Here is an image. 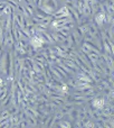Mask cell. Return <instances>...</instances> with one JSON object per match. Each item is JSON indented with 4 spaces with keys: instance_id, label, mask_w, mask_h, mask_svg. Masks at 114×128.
I'll return each instance as SVG.
<instances>
[{
    "instance_id": "cell-2",
    "label": "cell",
    "mask_w": 114,
    "mask_h": 128,
    "mask_svg": "<svg viewBox=\"0 0 114 128\" xmlns=\"http://www.w3.org/2000/svg\"><path fill=\"white\" fill-rule=\"evenodd\" d=\"M106 102H108V101H106V99L104 97H96V96H95V97L92 99V101H91V106L101 110L102 108H104V107H105Z\"/></svg>"
},
{
    "instance_id": "cell-5",
    "label": "cell",
    "mask_w": 114,
    "mask_h": 128,
    "mask_svg": "<svg viewBox=\"0 0 114 128\" xmlns=\"http://www.w3.org/2000/svg\"><path fill=\"white\" fill-rule=\"evenodd\" d=\"M100 52H96V51H91L90 53H88V56H90V58L93 61V62H97L100 58Z\"/></svg>"
},
{
    "instance_id": "cell-1",
    "label": "cell",
    "mask_w": 114,
    "mask_h": 128,
    "mask_svg": "<svg viewBox=\"0 0 114 128\" xmlns=\"http://www.w3.org/2000/svg\"><path fill=\"white\" fill-rule=\"evenodd\" d=\"M93 22H94V24L96 25L100 29L103 28L104 25L106 24V12H104V11H97L94 15Z\"/></svg>"
},
{
    "instance_id": "cell-3",
    "label": "cell",
    "mask_w": 114,
    "mask_h": 128,
    "mask_svg": "<svg viewBox=\"0 0 114 128\" xmlns=\"http://www.w3.org/2000/svg\"><path fill=\"white\" fill-rule=\"evenodd\" d=\"M33 68L36 71V73H44L45 70V66L43 65L42 63L37 62V61L34 60V64H33Z\"/></svg>"
},
{
    "instance_id": "cell-9",
    "label": "cell",
    "mask_w": 114,
    "mask_h": 128,
    "mask_svg": "<svg viewBox=\"0 0 114 128\" xmlns=\"http://www.w3.org/2000/svg\"><path fill=\"white\" fill-rule=\"evenodd\" d=\"M3 84H4V81H3V79H2V76L0 75V88H1Z\"/></svg>"
},
{
    "instance_id": "cell-8",
    "label": "cell",
    "mask_w": 114,
    "mask_h": 128,
    "mask_svg": "<svg viewBox=\"0 0 114 128\" xmlns=\"http://www.w3.org/2000/svg\"><path fill=\"white\" fill-rule=\"evenodd\" d=\"M84 127H86V128H92V127H95V122H92V120H87V122H85V125H84Z\"/></svg>"
},
{
    "instance_id": "cell-4",
    "label": "cell",
    "mask_w": 114,
    "mask_h": 128,
    "mask_svg": "<svg viewBox=\"0 0 114 128\" xmlns=\"http://www.w3.org/2000/svg\"><path fill=\"white\" fill-rule=\"evenodd\" d=\"M67 116H69V117H70V120H72V122L77 120V119H78V108H75V107H74V108L69 111V114H68Z\"/></svg>"
},
{
    "instance_id": "cell-7",
    "label": "cell",
    "mask_w": 114,
    "mask_h": 128,
    "mask_svg": "<svg viewBox=\"0 0 114 128\" xmlns=\"http://www.w3.org/2000/svg\"><path fill=\"white\" fill-rule=\"evenodd\" d=\"M68 40H69V42H70V46H72V47H75L77 44H78V43H77V40L75 38L74 34H73L72 32H70L69 35H68Z\"/></svg>"
},
{
    "instance_id": "cell-6",
    "label": "cell",
    "mask_w": 114,
    "mask_h": 128,
    "mask_svg": "<svg viewBox=\"0 0 114 128\" xmlns=\"http://www.w3.org/2000/svg\"><path fill=\"white\" fill-rule=\"evenodd\" d=\"M52 20H53V16H47V17L43 18L42 22H40V24H43L44 26H46V27H49L51 26Z\"/></svg>"
},
{
    "instance_id": "cell-10",
    "label": "cell",
    "mask_w": 114,
    "mask_h": 128,
    "mask_svg": "<svg viewBox=\"0 0 114 128\" xmlns=\"http://www.w3.org/2000/svg\"><path fill=\"white\" fill-rule=\"evenodd\" d=\"M64 1H65L66 4H68V2H73V1H74V0H64Z\"/></svg>"
}]
</instances>
